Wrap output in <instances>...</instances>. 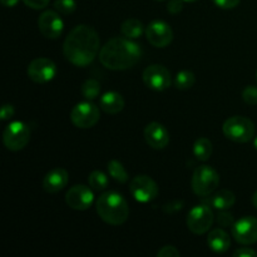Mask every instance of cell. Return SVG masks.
<instances>
[{"mask_svg":"<svg viewBox=\"0 0 257 257\" xmlns=\"http://www.w3.org/2000/svg\"><path fill=\"white\" fill-rule=\"evenodd\" d=\"M100 39L94 28L77 25L70 30L63 44V53L68 62L75 67H87L99 55Z\"/></svg>","mask_w":257,"mask_h":257,"instance_id":"obj_1","label":"cell"},{"mask_svg":"<svg viewBox=\"0 0 257 257\" xmlns=\"http://www.w3.org/2000/svg\"><path fill=\"white\" fill-rule=\"evenodd\" d=\"M99 60L107 69L125 70L135 67L142 57L140 44L130 38H113L108 40L99 52Z\"/></svg>","mask_w":257,"mask_h":257,"instance_id":"obj_2","label":"cell"},{"mask_svg":"<svg viewBox=\"0 0 257 257\" xmlns=\"http://www.w3.org/2000/svg\"><path fill=\"white\" fill-rule=\"evenodd\" d=\"M95 210L100 220L108 225L119 226L128 220L130 207L122 195L114 191L102 193L95 201Z\"/></svg>","mask_w":257,"mask_h":257,"instance_id":"obj_3","label":"cell"},{"mask_svg":"<svg viewBox=\"0 0 257 257\" xmlns=\"http://www.w3.org/2000/svg\"><path fill=\"white\" fill-rule=\"evenodd\" d=\"M218 186H220V175L215 168L207 165L196 168L191 178V187L196 195L200 197L210 196L217 190Z\"/></svg>","mask_w":257,"mask_h":257,"instance_id":"obj_4","label":"cell"},{"mask_svg":"<svg viewBox=\"0 0 257 257\" xmlns=\"http://www.w3.org/2000/svg\"><path fill=\"white\" fill-rule=\"evenodd\" d=\"M222 132L226 138L233 142L247 143L255 138V124L248 118L242 115H233L223 123Z\"/></svg>","mask_w":257,"mask_h":257,"instance_id":"obj_5","label":"cell"},{"mask_svg":"<svg viewBox=\"0 0 257 257\" xmlns=\"http://www.w3.org/2000/svg\"><path fill=\"white\" fill-rule=\"evenodd\" d=\"M30 141V130L24 122L14 120L9 123L3 133V142L7 150L18 152L22 151Z\"/></svg>","mask_w":257,"mask_h":257,"instance_id":"obj_6","label":"cell"},{"mask_svg":"<svg viewBox=\"0 0 257 257\" xmlns=\"http://www.w3.org/2000/svg\"><path fill=\"white\" fill-rule=\"evenodd\" d=\"M100 118L99 108L90 100L80 102L73 107L70 112V120L77 128L88 130L94 127Z\"/></svg>","mask_w":257,"mask_h":257,"instance_id":"obj_7","label":"cell"},{"mask_svg":"<svg viewBox=\"0 0 257 257\" xmlns=\"http://www.w3.org/2000/svg\"><path fill=\"white\" fill-rule=\"evenodd\" d=\"M208 205H197L188 212L187 227L195 235H203L213 223V212Z\"/></svg>","mask_w":257,"mask_h":257,"instance_id":"obj_8","label":"cell"},{"mask_svg":"<svg viewBox=\"0 0 257 257\" xmlns=\"http://www.w3.org/2000/svg\"><path fill=\"white\" fill-rule=\"evenodd\" d=\"M130 192L137 202L148 203L158 196V186L150 176L140 175L131 180Z\"/></svg>","mask_w":257,"mask_h":257,"instance_id":"obj_9","label":"cell"},{"mask_svg":"<svg viewBox=\"0 0 257 257\" xmlns=\"http://www.w3.org/2000/svg\"><path fill=\"white\" fill-rule=\"evenodd\" d=\"M28 77L34 83H48L57 75V65L49 58H37L28 65Z\"/></svg>","mask_w":257,"mask_h":257,"instance_id":"obj_10","label":"cell"},{"mask_svg":"<svg viewBox=\"0 0 257 257\" xmlns=\"http://www.w3.org/2000/svg\"><path fill=\"white\" fill-rule=\"evenodd\" d=\"M143 82L151 89L162 92L170 88L172 78L167 68L161 64H152L143 72Z\"/></svg>","mask_w":257,"mask_h":257,"instance_id":"obj_11","label":"cell"},{"mask_svg":"<svg viewBox=\"0 0 257 257\" xmlns=\"http://www.w3.org/2000/svg\"><path fill=\"white\" fill-rule=\"evenodd\" d=\"M232 237L241 245H252L257 242V218L245 216L232 226Z\"/></svg>","mask_w":257,"mask_h":257,"instance_id":"obj_12","label":"cell"},{"mask_svg":"<svg viewBox=\"0 0 257 257\" xmlns=\"http://www.w3.org/2000/svg\"><path fill=\"white\" fill-rule=\"evenodd\" d=\"M65 202L70 208L77 211H85L94 202V193L92 188L84 185H75L68 190Z\"/></svg>","mask_w":257,"mask_h":257,"instance_id":"obj_13","label":"cell"},{"mask_svg":"<svg viewBox=\"0 0 257 257\" xmlns=\"http://www.w3.org/2000/svg\"><path fill=\"white\" fill-rule=\"evenodd\" d=\"M147 40L156 48H166L173 40V30L163 20H155L146 28Z\"/></svg>","mask_w":257,"mask_h":257,"instance_id":"obj_14","label":"cell"},{"mask_svg":"<svg viewBox=\"0 0 257 257\" xmlns=\"http://www.w3.org/2000/svg\"><path fill=\"white\" fill-rule=\"evenodd\" d=\"M40 33L48 39H58L64 30V22L54 10H45L38 19Z\"/></svg>","mask_w":257,"mask_h":257,"instance_id":"obj_15","label":"cell"},{"mask_svg":"<svg viewBox=\"0 0 257 257\" xmlns=\"http://www.w3.org/2000/svg\"><path fill=\"white\" fill-rule=\"evenodd\" d=\"M145 140L153 150H163L170 143V133L161 123L151 122L145 128Z\"/></svg>","mask_w":257,"mask_h":257,"instance_id":"obj_16","label":"cell"},{"mask_svg":"<svg viewBox=\"0 0 257 257\" xmlns=\"http://www.w3.org/2000/svg\"><path fill=\"white\" fill-rule=\"evenodd\" d=\"M69 181V175L64 168H54L45 175L43 180V188L48 193H57L62 191Z\"/></svg>","mask_w":257,"mask_h":257,"instance_id":"obj_17","label":"cell"},{"mask_svg":"<svg viewBox=\"0 0 257 257\" xmlns=\"http://www.w3.org/2000/svg\"><path fill=\"white\" fill-rule=\"evenodd\" d=\"M207 245L213 252L223 253L231 247L230 235L222 228H215L208 233Z\"/></svg>","mask_w":257,"mask_h":257,"instance_id":"obj_18","label":"cell"},{"mask_svg":"<svg viewBox=\"0 0 257 257\" xmlns=\"http://www.w3.org/2000/svg\"><path fill=\"white\" fill-rule=\"evenodd\" d=\"M100 109L108 114H117L124 108V99L118 92H107L100 97Z\"/></svg>","mask_w":257,"mask_h":257,"instance_id":"obj_19","label":"cell"},{"mask_svg":"<svg viewBox=\"0 0 257 257\" xmlns=\"http://www.w3.org/2000/svg\"><path fill=\"white\" fill-rule=\"evenodd\" d=\"M236 202V196L235 193L231 192L228 190H221L217 191L215 195L211 196L210 198V205L212 207L217 208V210L225 211L228 208L232 207Z\"/></svg>","mask_w":257,"mask_h":257,"instance_id":"obj_20","label":"cell"},{"mask_svg":"<svg viewBox=\"0 0 257 257\" xmlns=\"http://www.w3.org/2000/svg\"><path fill=\"white\" fill-rule=\"evenodd\" d=\"M120 32L124 37L130 38V39H137L145 32V27H143V23L138 19H127L125 22H123V24L120 25Z\"/></svg>","mask_w":257,"mask_h":257,"instance_id":"obj_21","label":"cell"},{"mask_svg":"<svg viewBox=\"0 0 257 257\" xmlns=\"http://www.w3.org/2000/svg\"><path fill=\"white\" fill-rule=\"evenodd\" d=\"M193 155L198 161H208L212 155V142L206 137L198 138L193 145Z\"/></svg>","mask_w":257,"mask_h":257,"instance_id":"obj_22","label":"cell"},{"mask_svg":"<svg viewBox=\"0 0 257 257\" xmlns=\"http://www.w3.org/2000/svg\"><path fill=\"white\" fill-rule=\"evenodd\" d=\"M107 168L110 177H112L113 180L117 181V182L125 183L128 181L127 171H125L124 166H123L119 161H115V160L109 161L107 165Z\"/></svg>","mask_w":257,"mask_h":257,"instance_id":"obj_23","label":"cell"},{"mask_svg":"<svg viewBox=\"0 0 257 257\" xmlns=\"http://www.w3.org/2000/svg\"><path fill=\"white\" fill-rule=\"evenodd\" d=\"M80 93H82V95L87 100L95 99L100 93V83L98 82L97 79L89 78V79H87L82 84V87H80Z\"/></svg>","mask_w":257,"mask_h":257,"instance_id":"obj_24","label":"cell"},{"mask_svg":"<svg viewBox=\"0 0 257 257\" xmlns=\"http://www.w3.org/2000/svg\"><path fill=\"white\" fill-rule=\"evenodd\" d=\"M196 82L195 73L191 70H182V72L177 73L175 78V85L177 89L181 90H187L193 87Z\"/></svg>","mask_w":257,"mask_h":257,"instance_id":"obj_25","label":"cell"},{"mask_svg":"<svg viewBox=\"0 0 257 257\" xmlns=\"http://www.w3.org/2000/svg\"><path fill=\"white\" fill-rule=\"evenodd\" d=\"M88 183L93 191H104L108 187V177L100 171H93L88 177Z\"/></svg>","mask_w":257,"mask_h":257,"instance_id":"obj_26","label":"cell"},{"mask_svg":"<svg viewBox=\"0 0 257 257\" xmlns=\"http://www.w3.org/2000/svg\"><path fill=\"white\" fill-rule=\"evenodd\" d=\"M54 9L63 15H69L77 9L75 0H55Z\"/></svg>","mask_w":257,"mask_h":257,"instance_id":"obj_27","label":"cell"},{"mask_svg":"<svg viewBox=\"0 0 257 257\" xmlns=\"http://www.w3.org/2000/svg\"><path fill=\"white\" fill-rule=\"evenodd\" d=\"M242 99L245 100L247 104L256 105L257 104V87H255V85H247V87L242 90Z\"/></svg>","mask_w":257,"mask_h":257,"instance_id":"obj_28","label":"cell"},{"mask_svg":"<svg viewBox=\"0 0 257 257\" xmlns=\"http://www.w3.org/2000/svg\"><path fill=\"white\" fill-rule=\"evenodd\" d=\"M217 222L218 225L222 226V227H232L233 226V216L230 215L227 212H221L217 216Z\"/></svg>","mask_w":257,"mask_h":257,"instance_id":"obj_29","label":"cell"},{"mask_svg":"<svg viewBox=\"0 0 257 257\" xmlns=\"http://www.w3.org/2000/svg\"><path fill=\"white\" fill-rule=\"evenodd\" d=\"M50 0H23L25 5L28 8H32V9L35 10H40V9H44L45 7H48Z\"/></svg>","mask_w":257,"mask_h":257,"instance_id":"obj_30","label":"cell"},{"mask_svg":"<svg viewBox=\"0 0 257 257\" xmlns=\"http://www.w3.org/2000/svg\"><path fill=\"white\" fill-rule=\"evenodd\" d=\"M158 257H177L180 256V251L173 246H165L157 252Z\"/></svg>","mask_w":257,"mask_h":257,"instance_id":"obj_31","label":"cell"},{"mask_svg":"<svg viewBox=\"0 0 257 257\" xmlns=\"http://www.w3.org/2000/svg\"><path fill=\"white\" fill-rule=\"evenodd\" d=\"M212 2L221 9H233L240 4L241 0H212Z\"/></svg>","mask_w":257,"mask_h":257,"instance_id":"obj_32","label":"cell"},{"mask_svg":"<svg viewBox=\"0 0 257 257\" xmlns=\"http://www.w3.org/2000/svg\"><path fill=\"white\" fill-rule=\"evenodd\" d=\"M183 9V0H170L167 4V10L171 14H178Z\"/></svg>","mask_w":257,"mask_h":257,"instance_id":"obj_33","label":"cell"},{"mask_svg":"<svg viewBox=\"0 0 257 257\" xmlns=\"http://www.w3.org/2000/svg\"><path fill=\"white\" fill-rule=\"evenodd\" d=\"M15 109L12 104H4L2 107V112H0V119L2 120H7L10 119V118L14 115Z\"/></svg>","mask_w":257,"mask_h":257,"instance_id":"obj_34","label":"cell"},{"mask_svg":"<svg viewBox=\"0 0 257 257\" xmlns=\"http://www.w3.org/2000/svg\"><path fill=\"white\" fill-rule=\"evenodd\" d=\"M235 257H257V252L250 247H241L233 252Z\"/></svg>","mask_w":257,"mask_h":257,"instance_id":"obj_35","label":"cell"},{"mask_svg":"<svg viewBox=\"0 0 257 257\" xmlns=\"http://www.w3.org/2000/svg\"><path fill=\"white\" fill-rule=\"evenodd\" d=\"M5 8H14L19 3V0H0Z\"/></svg>","mask_w":257,"mask_h":257,"instance_id":"obj_36","label":"cell"},{"mask_svg":"<svg viewBox=\"0 0 257 257\" xmlns=\"http://www.w3.org/2000/svg\"><path fill=\"white\" fill-rule=\"evenodd\" d=\"M252 205L257 208V191L253 193V196H252Z\"/></svg>","mask_w":257,"mask_h":257,"instance_id":"obj_37","label":"cell"},{"mask_svg":"<svg viewBox=\"0 0 257 257\" xmlns=\"http://www.w3.org/2000/svg\"><path fill=\"white\" fill-rule=\"evenodd\" d=\"M253 146H255V148L257 150V136L255 138H253Z\"/></svg>","mask_w":257,"mask_h":257,"instance_id":"obj_38","label":"cell"},{"mask_svg":"<svg viewBox=\"0 0 257 257\" xmlns=\"http://www.w3.org/2000/svg\"><path fill=\"white\" fill-rule=\"evenodd\" d=\"M183 2H187V3H193V2H197V0H183Z\"/></svg>","mask_w":257,"mask_h":257,"instance_id":"obj_39","label":"cell"},{"mask_svg":"<svg viewBox=\"0 0 257 257\" xmlns=\"http://www.w3.org/2000/svg\"><path fill=\"white\" fill-rule=\"evenodd\" d=\"M256 83H257V73H256Z\"/></svg>","mask_w":257,"mask_h":257,"instance_id":"obj_40","label":"cell"},{"mask_svg":"<svg viewBox=\"0 0 257 257\" xmlns=\"http://www.w3.org/2000/svg\"><path fill=\"white\" fill-rule=\"evenodd\" d=\"M157 2H162V0H157Z\"/></svg>","mask_w":257,"mask_h":257,"instance_id":"obj_41","label":"cell"}]
</instances>
